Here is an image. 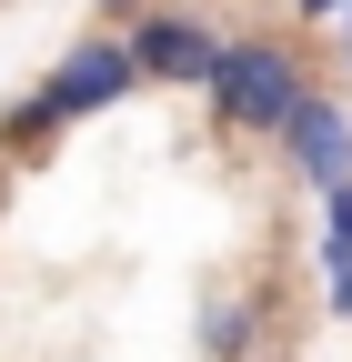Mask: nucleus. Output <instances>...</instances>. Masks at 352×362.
Masks as SVG:
<instances>
[{
  "instance_id": "f257e3e1",
  "label": "nucleus",
  "mask_w": 352,
  "mask_h": 362,
  "mask_svg": "<svg viewBox=\"0 0 352 362\" xmlns=\"http://www.w3.org/2000/svg\"><path fill=\"white\" fill-rule=\"evenodd\" d=\"M302 101H312V71H302V51H292V40H272V30L232 40L222 71H211V121L242 131V141H282Z\"/></svg>"
},
{
  "instance_id": "39448f33",
  "label": "nucleus",
  "mask_w": 352,
  "mask_h": 362,
  "mask_svg": "<svg viewBox=\"0 0 352 362\" xmlns=\"http://www.w3.org/2000/svg\"><path fill=\"white\" fill-rule=\"evenodd\" d=\"M322 272H332V312L352 322V181L322 192Z\"/></svg>"
},
{
  "instance_id": "20e7f679",
  "label": "nucleus",
  "mask_w": 352,
  "mask_h": 362,
  "mask_svg": "<svg viewBox=\"0 0 352 362\" xmlns=\"http://www.w3.org/2000/svg\"><path fill=\"white\" fill-rule=\"evenodd\" d=\"M282 151H292V171L312 181V192H342V181H352V111L332 101V90H312V101L292 111Z\"/></svg>"
},
{
  "instance_id": "423d86ee",
  "label": "nucleus",
  "mask_w": 352,
  "mask_h": 362,
  "mask_svg": "<svg viewBox=\"0 0 352 362\" xmlns=\"http://www.w3.org/2000/svg\"><path fill=\"white\" fill-rule=\"evenodd\" d=\"M252 342H262V312L252 302H201V352L211 362H252Z\"/></svg>"
},
{
  "instance_id": "f03ea898",
  "label": "nucleus",
  "mask_w": 352,
  "mask_h": 362,
  "mask_svg": "<svg viewBox=\"0 0 352 362\" xmlns=\"http://www.w3.org/2000/svg\"><path fill=\"white\" fill-rule=\"evenodd\" d=\"M141 90V61H131V40H81V51L30 90V101H11V121H0V141L11 151H30V141H51V131H71V121H91V111H111V101H131Z\"/></svg>"
},
{
  "instance_id": "0eeeda50",
  "label": "nucleus",
  "mask_w": 352,
  "mask_h": 362,
  "mask_svg": "<svg viewBox=\"0 0 352 362\" xmlns=\"http://www.w3.org/2000/svg\"><path fill=\"white\" fill-rule=\"evenodd\" d=\"M302 11H312V21H342V11H352V0H302Z\"/></svg>"
},
{
  "instance_id": "7ed1b4c3",
  "label": "nucleus",
  "mask_w": 352,
  "mask_h": 362,
  "mask_svg": "<svg viewBox=\"0 0 352 362\" xmlns=\"http://www.w3.org/2000/svg\"><path fill=\"white\" fill-rule=\"evenodd\" d=\"M232 40L192 21V11H151L141 30H131V61H141V81H171V90H211V71H222Z\"/></svg>"
},
{
  "instance_id": "6e6552de",
  "label": "nucleus",
  "mask_w": 352,
  "mask_h": 362,
  "mask_svg": "<svg viewBox=\"0 0 352 362\" xmlns=\"http://www.w3.org/2000/svg\"><path fill=\"white\" fill-rule=\"evenodd\" d=\"M342 61H352V11H342Z\"/></svg>"
}]
</instances>
